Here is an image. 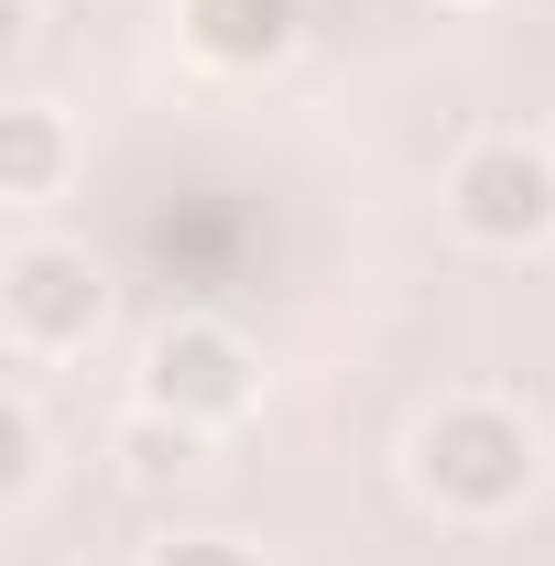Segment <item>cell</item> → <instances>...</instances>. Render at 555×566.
<instances>
[{
	"label": "cell",
	"mask_w": 555,
	"mask_h": 566,
	"mask_svg": "<svg viewBox=\"0 0 555 566\" xmlns=\"http://www.w3.org/2000/svg\"><path fill=\"white\" fill-rule=\"evenodd\" d=\"M415 480L447 512H512V501L534 491V424L512 415V403H447V415L415 436Z\"/></svg>",
	"instance_id": "cell-1"
},
{
	"label": "cell",
	"mask_w": 555,
	"mask_h": 566,
	"mask_svg": "<svg viewBox=\"0 0 555 566\" xmlns=\"http://www.w3.org/2000/svg\"><path fill=\"white\" fill-rule=\"evenodd\" d=\"M447 208H458V229L490 240V251L545 240L555 229V153H534V142H480V153L447 175Z\"/></svg>",
	"instance_id": "cell-2"
},
{
	"label": "cell",
	"mask_w": 555,
	"mask_h": 566,
	"mask_svg": "<svg viewBox=\"0 0 555 566\" xmlns=\"http://www.w3.org/2000/svg\"><path fill=\"white\" fill-rule=\"evenodd\" d=\"M142 392H153V415H175V424H240L251 392H262V370H251V349L229 327H164Z\"/></svg>",
	"instance_id": "cell-3"
},
{
	"label": "cell",
	"mask_w": 555,
	"mask_h": 566,
	"mask_svg": "<svg viewBox=\"0 0 555 566\" xmlns=\"http://www.w3.org/2000/svg\"><path fill=\"white\" fill-rule=\"evenodd\" d=\"M0 294H11V327L33 338V349H66V338H87L98 327V273H87V251H11V273H0Z\"/></svg>",
	"instance_id": "cell-4"
},
{
	"label": "cell",
	"mask_w": 555,
	"mask_h": 566,
	"mask_svg": "<svg viewBox=\"0 0 555 566\" xmlns=\"http://www.w3.org/2000/svg\"><path fill=\"white\" fill-rule=\"evenodd\" d=\"M294 0H186V44L208 55V66H273L283 44H294Z\"/></svg>",
	"instance_id": "cell-5"
},
{
	"label": "cell",
	"mask_w": 555,
	"mask_h": 566,
	"mask_svg": "<svg viewBox=\"0 0 555 566\" xmlns=\"http://www.w3.org/2000/svg\"><path fill=\"white\" fill-rule=\"evenodd\" d=\"M66 175V132H55V109H11L0 120V186L11 197H44Z\"/></svg>",
	"instance_id": "cell-6"
},
{
	"label": "cell",
	"mask_w": 555,
	"mask_h": 566,
	"mask_svg": "<svg viewBox=\"0 0 555 566\" xmlns=\"http://www.w3.org/2000/svg\"><path fill=\"white\" fill-rule=\"evenodd\" d=\"M121 458H132V480H175L186 458H197V424H175V415H153L121 436Z\"/></svg>",
	"instance_id": "cell-7"
},
{
	"label": "cell",
	"mask_w": 555,
	"mask_h": 566,
	"mask_svg": "<svg viewBox=\"0 0 555 566\" xmlns=\"http://www.w3.org/2000/svg\"><path fill=\"white\" fill-rule=\"evenodd\" d=\"M0 491H33V415H22V403L0 424Z\"/></svg>",
	"instance_id": "cell-8"
},
{
	"label": "cell",
	"mask_w": 555,
	"mask_h": 566,
	"mask_svg": "<svg viewBox=\"0 0 555 566\" xmlns=\"http://www.w3.org/2000/svg\"><path fill=\"white\" fill-rule=\"evenodd\" d=\"M153 566H251V556L218 545V534H186V545H153Z\"/></svg>",
	"instance_id": "cell-9"
}]
</instances>
